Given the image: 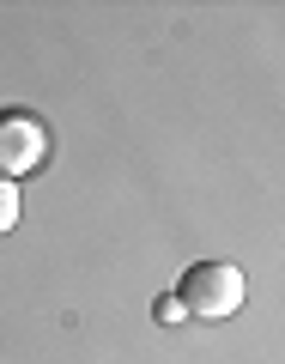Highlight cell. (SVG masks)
Instances as JSON below:
<instances>
[{
  "instance_id": "cell-1",
  "label": "cell",
  "mask_w": 285,
  "mask_h": 364,
  "mask_svg": "<svg viewBox=\"0 0 285 364\" xmlns=\"http://www.w3.org/2000/svg\"><path fill=\"white\" fill-rule=\"evenodd\" d=\"M243 273L231 267V261H195V267L182 273L176 286V304L182 316H200V322H225V316L243 310Z\"/></svg>"
},
{
  "instance_id": "cell-2",
  "label": "cell",
  "mask_w": 285,
  "mask_h": 364,
  "mask_svg": "<svg viewBox=\"0 0 285 364\" xmlns=\"http://www.w3.org/2000/svg\"><path fill=\"white\" fill-rule=\"evenodd\" d=\"M43 158H49V128L31 109H0V176L18 182L43 170Z\"/></svg>"
},
{
  "instance_id": "cell-3",
  "label": "cell",
  "mask_w": 285,
  "mask_h": 364,
  "mask_svg": "<svg viewBox=\"0 0 285 364\" xmlns=\"http://www.w3.org/2000/svg\"><path fill=\"white\" fill-rule=\"evenodd\" d=\"M13 225H18V182L0 176V237L13 231Z\"/></svg>"
}]
</instances>
